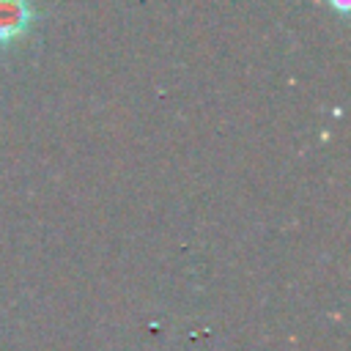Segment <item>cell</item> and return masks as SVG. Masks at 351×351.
<instances>
[{"label":"cell","instance_id":"6da1fadb","mask_svg":"<svg viewBox=\"0 0 351 351\" xmlns=\"http://www.w3.org/2000/svg\"><path fill=\"white\" fill-rule=\"evenodd\" d=\"M33 19V8L27 0H0V44L19 38Z\"/></svg>","mask_w":351,"mask_h":351},{"label":"cell","instance_id":"7a4b0ae2","mask_svg":"<svg viewBox=\"0 0 351 351\" xmlns=\"http://www.w3.org/2000/svg\"><path fill=\"white\" fill-rule=\"evenodd\" d=\"M332 3V8H337L340 14H346V8H348V0H329Z\"/></svg>","mask_w":351,"mask_h":351}]
</instances>
